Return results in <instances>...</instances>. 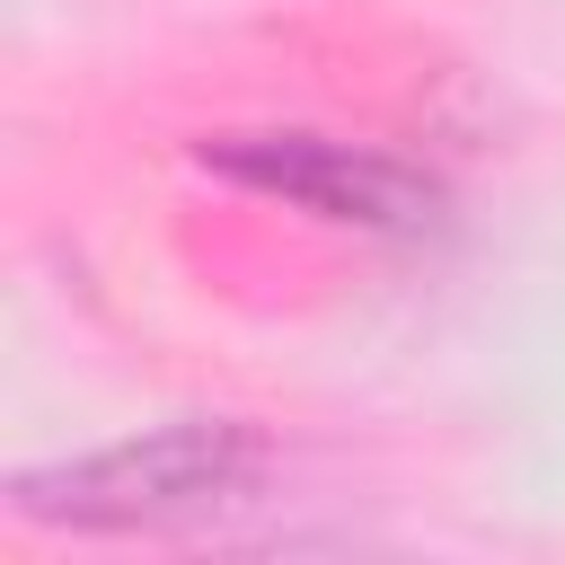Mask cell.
Here are the masks:
<instances>
[{"mask_svg": "<svg viewBox=\"0 0 565 565\" xmlns=\"http://www.w3.org/2000/svg\"><path fill=\"white\" fill-rule=\"evenodd\" d=\"M265 477V433L238 415H185L53 468H26L9 486V512L35 530H71V539H159V530H194L221 521L256 494Z\"/></svg>", "mask_w": 565, "mask_h": 565, "instance_id": "6da1fadb", "label": "cell"}, {"mask_svg": "<svg viewBox=\"0 0 565 565\" xmlns=\"http://www.w3.org/2000/svg\"><path fill=\"white\" fill-rule=\"evenodd\" d=\"M203 168H221L247 194H274L309 221L362 230V238H424L441 230V185L388 150L327 141V132H221L203 141Z\"/></svg>", "mask_w": 565, "mask_h": 565, "instance_id": "7a4b0ae2", "label": "cell"}]
</instances>
